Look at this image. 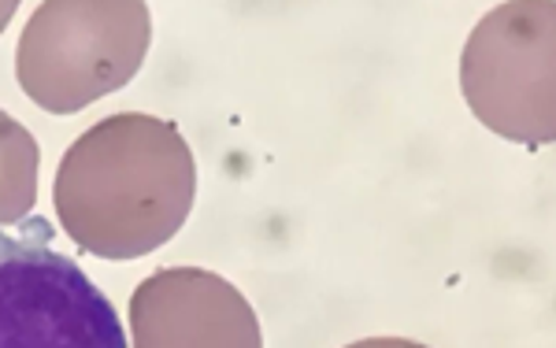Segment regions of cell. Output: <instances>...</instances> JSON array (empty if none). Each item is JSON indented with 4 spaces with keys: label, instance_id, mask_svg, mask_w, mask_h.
Here are the masks:
<instances>
[{
    "label": "cell",
    "instance_id": "6da1fadb",
    "mask_svg": "<svg viewBox=\"0 0 556 348\" xmlns=\"http://www.w3.org/2000/svg\"><path fill=\"white\" fill-rule=\"evenodd\" d=\"M64 234L101 260H141L186 227L197 159L175 123L123 112L71 141L52 185Z\"/></svg>",
    "mask_w": 556,
    "mask_h": 348
},
{
    "label": "cell",
    "instance_id": "7a4b0ae2",
    "mask_svg": "<svg viewBox=\"0 0 556 348\" xmlns=\"http://www.w3.org/2000/svg\"><path fill=\"white\" fill-rule=\"evenodd\" d=\"M149 44L141 0H45L15 44V82L38 108L75 115L134 82Z\"/></svg>",
    "mask_w": 556,
    "mask_h": 348
},
{
    "label": "cell",
    "instance_id": "3957f363",
    "mask_svg": "<svg viewBox=\"0 0 556 348\" xmlns=\"http://www.w3.org/2000/svg\"><path fill=\"white\" fill-rule=\"evenodd\" d=\"M464 101L482 127L516 145L556 138V4H497L471 30L460 56Z\"/></svg>",
    "mask_w": 556,
    "mask_h": 348
},
{
    "label": "cell",
    "instance_id": "277c9868",
    "mask_svg": "<svg viewBox=\"0 0 556 348\" xmlns=\"http://www.w3.org/2000/svg\"><path fill=\"white\" fill-rule=\"evenodd\" d=\"M52 237L41 216L0 230V348H130L104 289Z\"/></svg>",
    "mask_w": 556,
    "mask_h": 348
},
{
    "label": "cell",
    "instance_id": "5b68a950",
    "mask_svg": "<svg viewBox=\"0 0 556 348\" xmlns=\"http://www.w3.org/2000/svg\"><path fill=\"white\" fill-rule=\"evenodd\" d=\"M130 348H264L253 305L204 267H164L130 293Z\"/></svg>",
    "mask_w": 556,
    "mask_h": 348
},
{
    "label": "cell",
    "instance_id": "8992f818",
    "mask_svg": "<svg viewBox=\"0 0 556 348\" xmlns=\"http://www.w3.org/2000/svg\"><path fill=\"white\" fill-rule=\"evenodd\" d=\"M41 145L34 133L0 108V227L26 222L38 204Z\"/></svg>",
    "mask_w": 556,
    "mask_h": 348
},
{
    "label": "cell",
    "instance_id": "52a82bcc",
    "mask_svg": "<svg viewBox=\"0 0 556 348\" xmlns=\"http://www.w3.org/2000/svg\"><path fill=\"white\" fill-rule=\"evenodd\" d=\"M345 348H427V345L412 341V337H364V341H353Z\"/></svg>",
    "mask_w": 556,
    "mask_h": 348
},
{
    "label": "cell",
    "instance_id": "ba28073f",
    "mask_svg": "<svg viewBox=\"0 0 556 348\" xmlns=\"http://www.w3.org/2000/svg\"><path fill=\"white\" fill-rule=\"evenodd\" d=\"M12 15H15V0H8V4H0V30H4Z\"/></svg>",
    "mask_w": 556,
    "mask_h": 348
}]
</instances>
